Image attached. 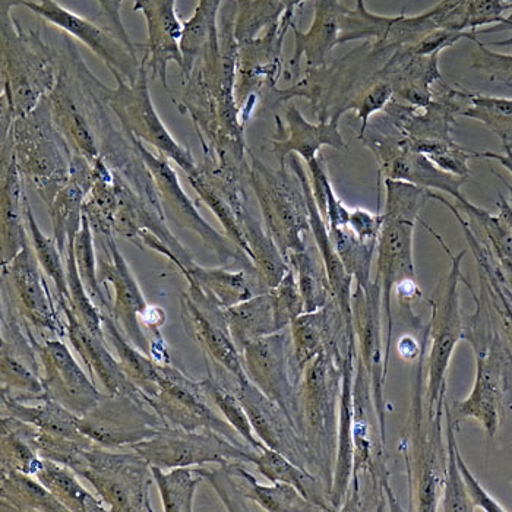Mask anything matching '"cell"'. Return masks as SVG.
Listing matches in <instances>:
<instances>
[{"mask_svg": "<svg viewBox=\"0 0 512 512\" xmlns=\"http://www.w3.org/2000/svg\"><path fill=\"white\" fill-rule=\"evenodd\" d=\"M290 167L292 172L296 173L306 199H308L309 221H311V232L314 233L316 248L324 262L325 271H327L328 281H330L331 290H333L334 300L343 315L347 325H353L352 314V280L353 277L347 273L340 255L335 251L333 240H331L330 230H328L327 221L322 217L318 205H316L312 183L309 182L299 158L290 156Z\"/></svg>", "mask_w": 512, "mask_h": 512, "instance_id": "26", "label": "cell"}, {"mask_svg": "<svg viewBox=\"0 0 512 512\" xmlns=\"http://www.w3.org/2000/svg\"><path fill=\"white\" fill-rule=\"evenodd\" d=\"M347 325L338 309L337 303L331 302L316 312L300 315L290 325L292 337V366L297 387L306 365L324 352L338 338L346 337L353 330Z\"/></svg>", "mask_w": 512, "mask_h": 512, "instance_id": "25", "label": "cell"}, {"mask_svg": "<svg viewBox=\"0 0 512 512\" xmlns=\"http://www.w3.org/2000/svg\"><path fill=\"white\" fill-rule=\"evenodd\" d=\"M25 217H27L28 235L31 246L37 256L41 270L52 278L56 286V297L66 299L69 302L68 276H66L65 258L60 252L55 237H49L41 232L39 223L34 217L30 201H25Z\"/></svg>", "mask_w": 512, "mask_h": 512, "instance_id": "48", "label": "cell"}, {"mask_svg": "<svg viewBox=\"0 0 512 512\" xmlns=\"http://www.w3.org/2000/svg\"><path fill=\"white\" fill-rule=\"evenodd\" d=\"M287 264L295 271L297 284L305 302V314L316 312L335 302L330 281L321 255L319 259L308 248L287 258Z\"/></svg>", "mask_w": 512, "mask_h": 512, "instance_id": "44", "label": "cell"}, {"mask_svg": "<svg viewBox=\"0 0 512 512\" xmlns=\"http://www.w3.org/2000/svg\"><path fill=\"white\" fill-rule=\"evenodd\" d=\"M151 466L161 469L227 464L232 461L254 464L258 451L249 445H237L214 431H185L164 428L153 438L132 445Z\"/></svg>", "mask_w": 512, "mask_h": 512, "instance_id": "10", "label": "cell"}, {"mask_svg": "<svg viewBox=\"0 0 512 512\" xmlns=\"http://www.w3.org/2000/svg\"><path fill=\"white\" fill-rule=\"evenodd\" d=\"M249 381L289 414L297 416V384L292 366V337L277 331L251 341L242 352Z\"/></svg>", "mask_w": 512, "mask_h": 512, "instance_id": "15", "label": "cell"}, {"mask_svg": "<svg viewBox=\"0 0 512 512\" xmlns=\"http://www.w3.org/2000/svg\"><path fill=\"white\" fill-rule=\"evenodd\" d=\"M346 8L340 5L338 0H318L315 8V18L308 33L295 28L296 49L295 55L290 60V68L297 74L299 62L302 56H306V62L311 68H319L324 65L325 56L338 44L340 37L341 17Z\"/></svg>", "mask_w": 512, "mask_h": 512, "instance_id": "31", "label": "cell"}, {"mask_svg": "<svg viewBox=\"0 0 512 512\" xmlns=\"http://www.w3.org/2000/svg\"><path fill=\"white\" fill-rule=\"evenodd\" d=\"M378 236V274L376 283L381 287L382 312L387 315V363L390 360L391 338H393V311L391 293L407 284L416 283L413 264L414 221L398 220L382 216Z\"/></svg>", "mask_w": 512, "mask_h": 512, "instance_id": "22", "label": "cell"}, {"mask_svg": "<svg viewBox=\"0 0 512 512\" xmlns=\"http://www.w3.org/2000/svg\"><path fill=\"white\" fill-rule=\"evenodd\" d=\"M347 347L349 343L341 347L340 341H335L319 353L306 365L297 387L296 426L311 453L315 474L324 483L328 495L333 486L337 457L341 382Z\"/></svg>", "mask_w": 512, "mask_h": 512, "instance_id": "1", "label": "cell"}, {"mask_svg": "<svg viewBox=\"0 0 512 512\" xmlns=\"http://www.w3.org/2000/svg\"><path fill=\"white\" fill-rule=\"evenodd\" d=\"M22 180L24 178L14 156L2 163V264L12 261L31 243L25 217L27 195L24 194Z\"/></svg>", "mask_w": 512, "mask_h": 512, "instance_id": "29", "label": "cell"}, {"mask_svg": "<svg viewBox=\"0 0 512 512\" xmlns=\"http://www.w3.org/2000/svg\"><path fill=\"white\" fill-rule=\"evenodd\" d=\"M232 390L245 407L259 441L264 442L271 450L283 454L302 469L314 473L311 453L289 414L276 401L259 391L249 379L242 382L233 379Z\"/></svg>", "mask_w": 512, "mask_h": 512, "instance_id": "20", "label": "cell"}, {"mask_svg": "<svg viewBox=\"0 0 512 512\" xmlns=\"http://www.w3.org/2000/svg\"><path fill=\"white\" fill-rule=\"evenodd\" d=\"M20 5H24L44 21L50 22L84 43L94 55L106 63L110 72H119L129 84L137 81L141 62H138L137 55L129 50L115 31L106 30L94 22L79 17L69 9L63 8L56 0H21Z\"/></svg>", "mask_w": 512, "mask_h": 512, "instance_id": "19", "label": "cell"}, {"mask_svg": "<svg viewBox=\"0 0 512 512\" xmlns=\"http://www.w3.org/2000/svg\"><path fill=\"white\" fill-rule=\"evenodd\" d=\"M2 409V416L17 417L47 434L66 436L78 441L90 439L79 431V416L47 395L37 400L21 401L2 393Z\"/></svg>", "mask_w": 512, "mask_h": 512, "instance_id": "33", "label": "cell"}, {"mask_svg": "<svg viewBox=\"0 0 512 512\" xmlns=\"http://www.w3.org/2000/svg\"><path fill=\"white\" fill-rule=\"evenodd\" d=\"M249 182L254 188L265 227L277 243L284 259L306 249V233L311 232L308 199L296 173L286 167L265 166L251 154Z\"/></svg>", "mask_w": 512, "mask_h": 512, "instance_id": "6", "label": "cell"}, {"mask_svg": "<svg viewBox=\"0 0 512 512\" xmlns=\"http://www.w3.org/2000/svg\"><path fill=\"white\" fill-rule=\"evenodd\" d=\"M382 216H374L365 210L350 211L347 226L362 240H378L379 230L382 226Z\"/></svg>", "mask_w": 512, "mask_h": 512, "instance_id": "57", "label": "cell"}, {"mask_svg": "<svg viewBox=\"0 0 512 512\" xmlns=\"http://www.w3.org/2000/svg\"><path fill=\"white\" fill-rule=\"evenodd\" d=\"M12 156L22 178L34 186L49 207L68 183L74 153L53 122L47 97L33 112L15 119L2 138V163Z\"/></svg>", "mask_w": 512, "mask_h": 512, "instance_id": "3", "label": "cell"}, {"mask_svg": "<svg viewBox=\"0 0 512 512\" xmlns=\"http://www.w3.org/2000/svg\"><path fill=\"white\" fill-rule=\"evenodd\" d=\"M110 74L116 79L118 87H107L93 74H90V81L100 99L119 119L123 132L134 135L144 144L156 148L160 156L175 161L186 176L195 175L199 166L195 163L191 151L173 138L154 107L148 88L147 60L142 58L138 78L134 84H129L119 72L112 71Z\"/></svg>", "mask_w": 512, "mask_h": 512, "instance_id": "5", "label": "cell"}, {"mask_svg": "<svg viewBox=\"0 0 512 512\" xmlns=\"http://www.w3.org/2000/svg\"><path fill=\"white\" fill-rule=\"evenodd\" d=\"M160 371V390L150 398V403L167 426L185 431H214L237 445L246 444L236 429L217 413L216 406H211L201 381L189 378L172 363L160 365Z\"/></svg>", "mask_w": 512, "mask_h": 512, "instance_id": "12", "label": "cell"}, {"mask_svg": "<svg viewBox=\"0 0 512 512\" xmlns=\"http://www.w3.org/2000/svg\"><path fill=\"white\" fill-rule=\"evenodd\" d=\"M353 330L356 338V357L365 366L371 381L372 397L378 414L379 432L385 442L384 381L388 363L382 349V295L379 284L372 281L368 289L356 286L352 299Z\"/></svg>", "mask_w": 512, "mask_h": 512, "instance_id": "18", "label": "cell"}, {"mask_svg": "<svg viewBox=\"0 0 512 512\" xmlns=\"http://www.w3.org/2000/svg\"><path fill=\"white\" fill-rule=\"evenodd\" d=\"M246 243H248L249 258L254 262L256 273L268 290L280 284L290 270L289 264L278 249L277 243L267 229L246 208L240 217Z\"/></svg>", "mask_w": 512, "mask_h": 512, "instance_id": "40", "label": "cell"}, {"mask_svg": "<svg viewBox=\"0 0 512 512\" xmlns=\"http://www.w3.org/2000/svg\"><path fill=\"white\" fill-rule=\"evenodd\" d=\"M457 463L460 467L461 476H463L464 485H466L467 493H469L470 499H472L474 508L486 512H505L507 508L502 507L496 499H493L488 492L485 491L479 480L474 477V474L470 472L467 464L464 463L463 457H461L460 448H457Z\"/></svg>", "mask_w": 512, "mask_h": 512, "instance_id": "56", "label": "cell"}, {"mask_svg": "<svg viewBox=\"0 0 512 512\" xmlns=\"http://www.w3.org/2000/svg\"><path fill=\"white\" fill-rule=\"evenodd\" d=\"M33 246L27 245L12 261L2 264V299L12 306L27 327L39 333L66 337L55 299L44 280Z\"/></svg>", "mask_w": 512, "mask_h": 512, "instance_id": "13", "label": "cell"}, {"mask_svg": "<svg viewBox=\"0 0 512 512\" xmlns=\"http://www.w3.org/2000/svg\"><path fill=\"white\" fill-rule=\"evenodd\" d=\"M154 483L158 486L163 507L166 512L194 511V496L197 488L205 482L201 466L176 467L170 473H164L161 467L151 466Z\"/></svg>", "mask_w": 512, "mask_h": 512, "instance_id": "46", "label": "cell"}, {"mask_svg": "<svg viewBox=\"0 0 512 512\" xmlns=\"http://www.w3.org/2000/svg\"><path fill=\"white\" fill-rule=\"evenodd\" d=\"M58 300L66 318V337L87 366L91 379L104 394H129L141 397V390L126 376L119 360L110 352L106 338L97 337L79 322L66 299Z\"/></svg>", "mask_w": 512, "mask_h": 512, "instance_id": "23", "label": "cell"}, {"mask_svg": "<svg viewBox=\"0 0 512 512\" xmlns=\"http://www.w3.org/2000/svg\"><path fill=\"white\" fill-rule=\"evenodd\" d=\"M419 391L420 387H416L403 447L414 510L435 512L441 498L447 451L442 439V419L428 420Z\"/></svg>", "mask_w": 512, "mask_h": 512, "instance_id": "9", "label": "cell"}, {"mask_svg": "<svg viewBox=\"0 0 512 512\" xmlns=\"http://www.w3.org/2000/svg\"><path fill=\"white\" fill-rule=\"evenodd\" d=\"M134 11L142 12L147 21L148 41L144 44V58L151 78L158 79L164 90L169 91L167 72L170 63L175 62L179 68L183 65L180 50L183 22L176 14V0H135Z\"/></svg>", "mask_w": 512, "mask_h": 512, "instance_id": "24", "label": "cell"}, {"mask_svg": "<svg viewBox=\"0 0 512 512\" xmlns=\"http://www.w3.org/2000/svg\"><path fill=\"white\" fill-rule=\"evenodd\" d=\"M303 0H281V8L284 11L283 22H281V36L286 34L287 27L290 25L292 20L293 12H295L296 6H299Z\"/></svg>", "mask_w": 512, "mask_h": 512, "instance_id": "62", "label": "cell"}, {"mask_svg": "<svg viewBox=\"0 0 512 512\" xmlns=\"http://www.w3.org/2000/svg\"><path fill=\"white\" fill-rule=\"evenodd\" d=\"M426 226V224H425ZM426 229L444 246L445 251L453 259L450 274L442 278L432 293L429 303L432 306V319L428 327V337L431 338V350L428 356V371H426V391L423 398L426 417L428 420L442 419L445 412V394H447V374L455 346L464 340L463 316L460 305L461 261L466 251L457 256L448 251L441 237L434 233L431 227Z\"/></svg>", "mask_w": 512, "mask_h": 512, "instance_id": "4", "label": "cell"}, {"mask_svg": "<svg viewBox=\"0 0 512 512\" xmlns=\"http://www.w3.org/2000/svg\"><path fill=\"white\" fill-rule=\"evenodd\" d=\"M34 349L39 356L41 381L47 397L82 416L93 409L104 397L93 379L88 378L68 346L62 340L33 338Z\"/></svg>", "mask_w": 512, "mask_h": 512, "instance_id": "21", "label": "cell"}, {"mask_svg": "<svg viewBox=\"0 0 512 512\" xmlns=\"http://www.w3.org/2000/svg\"><path fill=\"white\" fill-rule=\"evenodd\" d=\"M254 466L271 483H287L295 486L308 501L321 508V511H334L330 504V495L318 476L297 466L278 451L265 447L256 457Z\"/></svg>", "mask_w": 512, "mask_h": 512, "instance_id": "36", "label": "cell"}, {"mask_svg": "<svg viewBox=\"0 0 512 512\" xmlns=\"http://www.w3.org/2000/svg\"><path fill=\"white\" fill-rule=\"evenodd\" d=\"M101 255L97 256V274L101 286H112V316L123 334L134 346L151 356V338L142 330L141 315L148 303L142 295L137 278L129 268L115 242V236H97Z\"/></svg>", "mask_w": 512, "mask_h": 512, "instance_id": "17", "label": "cell"}, {"mask_svg": "<svg viewBox=\"0 0 512 512\" xmlns=\"http://www.w3.org/2000/svg\"><path fill=\"white\" fill-rule=\"evenodd\" d=\"M101 319H103L104 338L115 349L123 372L150 401V398H153L160 390V365L153 357L139 350L128 340L112 315L101 312Z\"/></svg>", "mask_w": 512, "mask_h": 512, "instance_id": "35", "label": "cell"}, {"mask_svg": "<svg viewBox=\"0 0 512 512\" xmlns=\"http://www.w3.org/2000/svg\"><path fill=\"white\" fill-rule=\"evenodd\" d=\"M287 135L284 139H274L273 151L280 161L281 167H286L287 157L293 153L299 154L306 163L314 160L318 151L324 145H330L335 150H344L343 137L338 131L337 119L333 122H321L319 125L308 122L296 106H289L286 110Z\"/></svg>", "mask_w": 512, "mask_h": 512, "instance_id": "30", "label": "cell"}, {"mask_svg": "<svg viewBox=\"0 0 512 512\" xmlns=\"http://www.w3.org/2000/svg\"><path fill=\"white\" fill-rule=\"evenodd\" d=\"M504 148L505 154L476 153V157L491 158V160L498 161V163L504 166L512 175V148L510 142H504Z\"/></svg>", "mask_w": 512, "mask_h": 512, "instance_id": "61", "label": "cell"}, {"mask_svg": "<svg viewBox=\"0 0 512 512\" xmlns=\"http://www.w3.org/2000/svg\"><path fill=\"white\" fill-rule=\"evenodd\" d=\"M21 0H2V107L15 119L33 112L58 81L60 56L39 31L22 30L11 9Z\"/></svg>", "mask_w": 512, "mask_h": 512, "instance_id": "2", "label": "cell"}, {"mask_svg": "<svg viewBox=\"0 0 512 512\" xmlns=\"http://www.w3.org/2000/svg\"><path fill=\"white\" fill-rule=\"evenodd\" d=\"M243 463L242 479L243 493L248 501L255 502L256 505L268 512H309L321 511L311 501L305 498L295 486L287 483H273V486L259 485L258 480L245 469Z\"/></svg>", "mask_w": 512, "mask_h": 512, "instance_id": "45", "label": "cell"}, {"mask_svg": "<svg viewBox=\"0 0 512 512\" xmlns=\"http://www.w3.org/2000/svg\"><path fill=\"white\" fill-rule=\"evenodd\" d=\"M33 432L31 423L2 416V472L36 474L43 458L34 447Z\"/></svg>", "mask_w": 512, "mask_h": 512, "instance_id": "43", "label": "cell"}, {"mask_svg": "<svg viewBox=\"0 0 512 512\" xmlns=\"http://www.w3.org/2000/svg\"><path fill=\"white\" fill-rule=\"evenodd\" d=\"M126 134V132H125ZM128 135L131 141L137 147L138 153L141 154L142 160L147 164L156 182L158 195H160L161 205H163L166 218L170 217L179 227L189 230L199 236L204 243L205 248L217 255L224 267L229 265H237L242 270L256 271L254 262L248 255L236 245L235 242L227 236L220 235L211 224L204 220L199 214L197 205L183 191L180 185L178 175L170 166L169 158L156 156L151 153L141 139L135 138L134 135Z\"/></svg>", "mask_w": 512, "mask_h": 512, "instance_id": "8", "label": "cell"}, {"mask_svg": "<svg viewBox=\"0 0 512 512\" xmlns=\"http://www.w3.org/2000/svg\"><path fill=\"white\" fill-rule=\"evenodd\" d=\"M472 106L493 113V115L512 118V100L496 99V97H472Z\"/></svg>", "mask_w": 512, "mask_h": 512, "instance_id": "60", "label": "cell"}, {"mask_svg": "<svg viewBox=\"0 0 512 512\" xmlns=\"http://www.w3.org/2000/svg\"><path fill=\"white\" fill-rule=\"evenodd\" d=\"M68 55L60 56L58 81L47 96L53 122L68 142L72 153L84 157L91 164L101 158V144L94 123L93 110L87 88L81 79L72 77Z\"/></svg>", "mask_w": 512, "mask_h": 512, "instance_id": "16", "label": "cell"}, {"mask_svg": "<svg viewBox=\"0 0 512 512\" xmlns=\"http://www.w3.org/2000/svg\"><path fill=\"white\" fill-rule=\"evenodd\" d=\"M385 161L387 179L403 180L426 189H439L453 195L461 207H470V202L461 195V186L467 178L445 172L420 153H398Z\"/></svg>", "mask_w": 512, "mask_h": 512, "instance_id": "34", "label": "cell"}, {"mask_svg": "<svg viewBox=\"0 0 512 512\" xmlns=\"http://www.w3.org/2000/svg\"><path fill=\"white\" fill-rule=\"evenodd\" d=\"M391 96V87L388 84L376 85L374 90L363 99L362 107H360V118L363 119V123H366L369 116L375 112V110L381 109Z\"/></svg>", "mask_w": 512, "mask_h": 512, "instance_id": "59", "label": "cell"}, {"mask_svg": "<svg viewBox=\"0 0 512 512\" xmlns=\"http://www.w3.org/2000/svg\"><path fill=\"white\" fill-rule=\"evenodd\" d=\"M502 270L507 273L508 278L512 281V262H501Z\"/></svg>", "mask_w": 512, "mask_h": 512, "instance_id": "64", "label": "cell"}, {"mask_svg": "<svg viewBox=\"0 0 512 512\" xmlns=\"http://www.w3.org/2000/svg\"><path fill=\"white\" fill-rule=\"evenodd\" d=\"M99 3L104 14L109 18L110 24H112V30L118 34L119 39L129 47V50L137 55V44L132 43V40L129 39L122 17H120L123 0H99Z\"/></svg>", "mask_w": 512, "mask_h": 512, "instance_id": "58", "label": "cell"}, {"mask_svg": "<svg viewBox=\"0 0 512 512\" xmlns=\"http://www.w3.org/2000/svg\"><path fill=\"white\" fill-rule=\"evenodd\" d=\"M78 426L96 444L112 450L131 448L169 428L147 397L129 394H104L93 409L79 416Z\"/></svg>", "mask_w": 512, "mask_h": 512, "instance_id": "11", "label": "cell"}, {"mask_svg": "<svg viewBox=\"0 0 512 512\" xmlns=\"http://www.w3.org/2000/svg\"><path fill=\"white\" fill-rule=\"evenodd\" d=\"M118 204L115 170L101 157L93 164V186L82 207L94 235L115 236L113 226H115Z\"/></svg>", "mask_w": 512, "mask_h": 512, "instance_id": "39", "label": "cell"}, {"mask_svg": "<svg viewBox=\"0 0 512 512\" xmlns=\"http://www.w3.org/2000/svg\"><path fill=\"white\" fill-rule=\"evenodd\" d=\"M477 49L472 53L473 69L483 72L489 81L512 87V55L492 52L485 44L474 39Z\"/></svg>", "mask_w": 512, "mask_h": 512, "instance_id": "54", "label": "cell"}, {"mask_svg": "<svg viewBox=\"0 0 512 512\" xmlns=\"http://www.w3.org/2000/svg\"><path fill=\"white\" fill-rule=\"evenodd\" d=\"M498 207L499 217H501L502 220H504L512 230V205L508 204V201H505L504 197H501V201H499Z\"/></svg>", "mask_w": 512, "mask_h": 512, "instance_id": "63", "label": "cell"}, {"mask_svg": "<svg viewBox=\"0 0 512 512\" xmlns=\"http://www.w3.org/2000/svg\"><path fill=\"white\" fill-rule=\"evenodd\" d=\"M201 382L205 394L208 395L211 403L216 406L221 416L236 429L237 434L242 436L246 444L251 445L255 451L261 453L267 445L259 441L258 436L255 435L248 413H246L245 407L240 403L239 397L232 390V387H226L223 382L218 381L216 376L211 374V371H208V378Z\"/></svg>", "mask_w": 512, "mask_h": 512, "instance_id": "49", "label": "cell"}, {"mask_svg": "<svg viewBox=\"0 0 512 512\" xmlns=\"http://www.w3.org/2000/svg\"><path fill=\"white\" fill-rule=\"evenodd\" d=\"M385 186H387V202H385L384 216L416 223L420 208L431 198L429 197L431 189L393 179L385 180Z\"/></svg>", "mask_w": 512, "mask_h": 512, "instance_id": "52", "label": "cell"}, {"mask_svg": "<svg viewBox=\"0 0 512 512\" xmlns=\"http://www.w3.org/2000/svg\"><path fill=\"white\" fill-rule=\"evenodd\" d=\"M84 477L112 512H153L150 488L154 482L151 464L131 450L118 453L99 444L84 451Z\"/></svg>", "mask_w": 512, "mask_h": 512, "instance_id": "7", "label": "cell"}, {"mask_svg": "<svg viewBox=\"0 0 512 512\" xmlns=\"http://www.w3.org/2000/svg\"><path fill=\"white\" fill-rule=\"evenodd\" d=\"M34 476L58 498L66 510L72 512H104V502L84 488L77 479L78 474L56 461L43 458Z\"/></svg>", "mask_w": 512, "mask_h": 512, "instance_id": "42", "label": "cell"}, {"mask_svg": "<svg viewBox=\"0 0 512 512\" xmlns=\"http://www.w3.org/2000/svg\"><path fill=\"white\" fill-rule=\"evenodd\" d=\"M77 237V236H75ZM75 237L68 240L66 246L65 264L68 276L69 306L82 325L97 337L104 338L103 319L99 306L94 303L93 297L88 295L81 276H79L77 258H75Z\"/></svg>", "mask_w": 512, "mask_h": 512, "instance_id": "51", "label": "cell"}, {"mask_svg": "<svg viewBox=\"0 0 512 512\" xmlns=\"http://www.w3.org/2000/svg\"><path fill=\"white\" fill-rule=\"evenodd\" d=\"M75 258H77L79 276H81L88 295L93 297L94 303L99 306L103 314L112 315V297L106 290H103L99 281L94 232L85 214L82 216L81 229L75 237Z\"/></svg>", "mask_w": 512, "mask_h": 512, "instance_id": "50", "label": "cell"}, {"mask_svg": "<svg viewBox=\"0 0 512 512\" xmlns=\"http://www.w3.org/2000/svg\"><path fill=\"white\" fill-rule=\"evenodd\" d=\"M91 186H93V164L84 157L74 154L68 183L60 189L59 194L49 205L53 237L58 243L63 258L66 255L68 240L77 236L81 229L82 216H84L82 207Z\"/></svg>", "mask_w": 512, "mask_h": 512, "instance_id": "28", "label": "cell"}, {"mask_svg": "<svg viewBox=\"0 0 512 512\" xmlns=\"http://www.w3.org/2000/svg\"><path fill=\"white\" fill-rule=\"evenodd\" d=\"M223 0H199L194 15L183 22L180 50L183 55L182 82L191 77L195 63L211 43L220 39L217 17Z\"/></svg>", "mask_w": 512, "mask_h": 512, "instance_id": "41", "label": "cell"}, {"mask_svg": "<svg viewBox=\"0 0 512 512\" xmlns=\"http://www.w3.org/2000/svg\"><path fill=\"white\" fill-rule=\"evenodd\" d=\"M356 338L350 337L343 363L341 382L340 420H338L337 457H335L330 504L334 511H343L349 496L353 474V382H355Z\"/></svg>", "mask_w": 512, "mask_h": 512, "instance_id": "27", "label": "cell"}, {"mask_svg": "<svg viewBox=\"0 0 512 512\" xmlns=\"http://www.w3.org/2000/svg\"><path fill=\"white\" fill-rule=\"evenodd\" d=\"M512 8V0H469L466 9V30L498 25L505 21L504 12Z\"/></svg>", "mask_w": 512, "mask_h": 512, "instance_id": "55", "label": "cell"}, {"mask_svg": "<svg viewBox=\"0 0 512 512\" xmlns=\"http://www.w3.org/2000/svg\"><path fill=\"white\" fill-rule=\"evenodd\" d=\"M224 315L240 353L256 338L277 333L270 292L230 306L224 309Z\"/></svg>", "mask_w": 512, "mask_h": 512, "instance_id": "38", "label": "cell"}, {"mask_svg": "<svg viewBox=\"0 0 512 512\" xmlns=\"http://www.w3.org/2000/svg\"><path fill=\"white\" fill-rule=\"evenodd\" d=\"M270 295L273 299L274 322H276L277 331L290 328L293 321L305 314V302H303L296 274L292 268L287 271L280 284L270 290Z\"/></svg>", "mask_w": 512, "mask_h": 512, "instance_id": "53", "label": "cell"}, {"mask_svg": "<svg viewBox=\"0 0 512 512\" xmlns=\"http://www.w3.org/2000/svg\"><path fill=\"white\" fill-rule=\"evenodd\" d=\"M0 502L2 511L18 512H66L43 483L33 474L2 472L0 476Z\"/></svg>", "mask_w": 512, "mask_h": 512, "instance_id": "37", "label": "cell"}, {"mask_svg": "<svg viewBox=\"0 0 512 512\" xmlns=\"http://www.w3.org/2000/svg\"><path fill=\"white\" fill-rule=\"evenodd\" d=\"M445 436H447V467H445L444 482H442L441 498L438 511L442 512H473L472 499L467 493L457 463V438H455V422L450 406L445 404Z\"/></svg>", "mask_w": 512, "mask_h": 512, "instance_id": "47", "label": "cell"}, {"mask_svg": "<svg viewBox=\"0 0 512 512\" xmlns=\"http://www.w3.org/2000/svg\"><path fill=\"white\" fill-rule=\"evenodd\" d=\"M186 280H194L221 308H230L252 297L268 293L256 271H232L229 268H204L194 264L186 271Z\"/></svg>", "mask_w": 512, "mask_h": 512, "instance_id": "32", "label": "cell"}, {"mask_svg": "<svg viewBox=\"0 0 512 512\" xmlns=\"http://www.w3.org/2000/svg\"><path fill=\"white\" fill-rule=\"evenodd\" d=\"M188 284V292L180 295V315L186 333L214 365L223 369L235 381H245L248 375L243 368L242 353L230 334L224 308L194 280H188Z\"/></svg>", "mask_w": 512, "mask_h": 512, "instance_id": "14", "label": "cell"}]
</instances>
